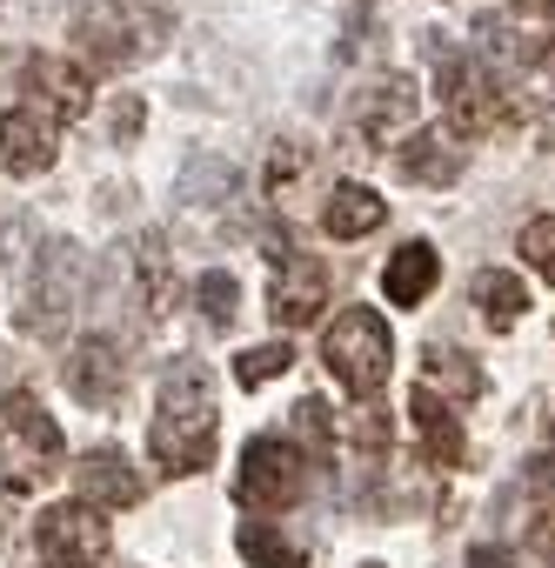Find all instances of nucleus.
I'll return each mask as SVG.
<instances>
[{"label":"nucleus","mask_w":555,"mask_h":568,"mask_svg":"<svg viewBox=\"0 0 555 568\" xmlns=\"http://www.w3.org/2000/svg\"><path fill=\"white\" fill-rule=\"evenodd\" d=\"M214 388H208V368L201 362H174L161 375V395H154V422H148V462L181 481V475H201L214 462Z\"/></svg>","instance_id":"obj_1"},{"label":"nucleus","mask_w":555,"mask_h":568,"mask_svg":"<svg viewBox=\"0 0 555 568\" xmlns=\"http://www.w3.org/2000/svg\"><path fill=\"white\" fill-rule=\"evenodd\" d=\"M435 81H442V101H448V134L462 141H488V134H508L515 128V94L502 74H488L482 61H462L448 48H435Z\"/></svg>","instance_id":"obj_2"},{"label":"nucleus","mask_w":555,"mask_h":568,"mask_svg":"<svg viewBox=\"0 0 555 568\" xmlns=\"http://www.w3.org/2000/svg\"><path fill=\"white\" fill-rule=\"evenodd\" d=\"M322 362L329 375L349 388V395H375L389 382V362H395V342H389V322L375 308H342L322 335Z\"/></svg>","instance_id":"obj_3"},{"label":"nucleus","mask_w":555,"mask_h":568,"mask_svg":"<svg viewBox=\"0 0 555 568\" xmlns=\"http://www.w3.org/2000/svg\"><path fill=\"white\" fill-rule=\"evenodd\" d=\"M161 34H168V14H148L141 0H108V8L74 21V41L94 68H128L148 48H161Z\"/></svg>","instance_id":"obj_4"},{"label":"nucleus","mask_w":555,"mask_h":568,"mask_svg":"<svg viewBox=\"0 0 555 568\" xmlns=\"http://www.w3.org/2000/svg\"><path fill=\"white\" fill-rule=\"evenodd\" d=\"M302 488H309V462H302L282 435H261V442H248V448H241L234 495H241L254 515H282V508H295V501H302Z\"/></svg>","instance_id":"obj_5"},{"label":"nucleus","mask_w":555,"mask_h":568,"mask_svg":"<svg viewBox=\"0 0 555 568\" xmlns=\"http://www.w3.org/2000/svg\"><path fill=\"white\" fill-rule=\"evenodd\" d=\"M34 548H41L48 568H94L108 555V521L88 501H54L34 521Z\"/></svg>","instance_id":"obj_6"},{"label":"nucleus","mask_w":555,"mask_h":568,"mask_svg":"<svg viewBox=\"0 0 555 568\" xmlns=\"http://www.w3.org/2000/svg\"><path fill=\"white\" fill-rule=\"evenodd\" d=\"M349 121H355V134L375 141V148L408 141V134H415V81H408V74H375V81H362L355 101H349Z\"/></svg>","instance_id":"obj_7"},{"label":"nucleus","mask_w":555,"mask_h":568,"mask_svg":"<svg viewBox=\"0 0 555 568\" xmlns=\"http://www.w3.org/2000/svg\"><path fill=\"white\" fill-rule=\"evenodd\" d=\"M329 308V267L315 254H274V288H268V315L282 328H309Z\"/></svg>","instance_id":"obj_8"},{"label":"nucleus","mask_w":555,"mask_h":568,"mask_svg":"<svg viewBox=\"0 0 555 568\" xmlns=\"http://www.w3.org/2000/svg\"><path fill=\"white\" fill-rule=\"evenodd\" d=\"M74 295H81V254H74V247H48V254H41V281H34V295H28L21 328H28V335H54V328L68 322Z\"/></svg>","instance_id":"obj_9"},{"label":"nucleus","mask_w":555,"mask_h":568,"mask_svg":"<svg viewBox=\"0 0 555 568\" xmlns=\"http://www.w3.org/2000/svg\"><path fill=\"white\" fill-rule=\"evenodd\" d=\"M68 388H74V402H88V408H114L121 388H128V355H121V342H108V335L81 342V348L68 355Z\"/></svg>","instance_id":"obj_10"},{"label":"nucleus","mask_w":555,"mask_h":568,"mask_svg":"<svg viewBox=\"0 0 555 568\" xmlns=\"http://www.w3.org/2000/svg\"><path fill=\"white\" fill-rule=\"evenodd\" d=\"M395 168H402V181H415V187H448V181H462L468 148H462L448 128H415V134L402 141Z\"/></svg>","instance_id":"obj_11"},{"label":"nucleus","mask_w":555,"mask_h":568,"mask_svg":"<svg viewBox=\"0 0 555 568\" xmlns=\"http://www.w3.org/2000/svg\"><path fill=\"white\" fill-rule=\"evenodd\" d=\"M0 168L34 181L54 168V121H41L34 108H14V114H0Z\"/></svg>","instance_id":"obj_12"},{"label":"nucleus","mask_w":555,"mask_h":568,"mask_svg":"<svg viewBox=\"0 0 555 568\" xmlns=\"http://www.w3.org/2000/svg\"><path fill=\"white\" fill-rule=\"evenodd\" d=\"M74 481H81V501H88V508H134V501H141V468H134L121 448L81 455Z\"/></svg>","instance_id":"obj_13"},{"label":"nucleus","mask_w":555,"mask_h":568,"mask_svg":"<svg viewBox=\"0 0 555 568\" xmlns=\"http://www.w3.org/2000/svg\"><path fill=\"white\" fill-rule=\"evenodd\" d=\"M435 281H442V254H435L428 241H402V247L389 254V267H382V295H389L395 308H422V302L435 295Z\"/></svg>","instance_id":"obj_14"},{"label":"nucleus","mask_w":555,"mask_h":568,"mask_svg":"<svg viewBox=\"0 0 555 568\" xmlns=\"http://www.w3.org/2000/svg\"><path fill=\"white\" fill-rule=\"evenodd\" d=\"M28 88H34V101L48 108V121H81L88 114V74L81 68H68V61H54V54H34L28 61Z\"/></svg>","instance_id":"obj_15"},{"label":"nucleus","mask_w":555,"mask_h":568,"mask_svg":"<svg viewBox=\"0 0 555 568\" xmlns=\"http://www.w3.org/2000/svg\"><path fill=\"white\" fill-rule=\"evenodd\" d=\"M408 415H415V435H422V455H428V468H455L462 462V422H455V408L442 402V395H428V388H415L408 395Z\"/></svg>","instance_id":"obj_16"},{"label":"nucleus","mask_w":555,"mask_h":568,"mask_svg":"<svg viewBox=\"0 0 555 568\" xmlns=\"http://www.w3.org/2000/svg\"><path fill=\"white\" fill-rule=\"evenodd\" d=\"M389 221V201L375 194V187H362V181H342L329 201H322V227L335 234V241H362V234H375Z\"/></svg>","instance_id":"obj_17"},{"label":"nucleus","mask_w":555,"mask_h":568,"mask_svg":"<svg viewBox=\"0 0 555 568\" xmlns=\"http://www.w3.org/2000/svg\"><path fill=\"white\" fill-rule=\"evenodd\" d=\"M468 295H475V308H482V322H488L495 335H508V328L528 315V288H522V274H508V267H482V274L468 281Z\"/></svg>","instance_id":"obj_18"},{"label":"nucleus","mask_w":555,"mask_h":568,"mask_svg":"<svg viewBox=\"0 0 555 568\" xmlns=\"http://www.w3.org/2000/svg\"><path fill=\"white\" fill-rule=\"evenodd\" d=\"M234 548H241L254 568H315L309 541H295L289 528H274V521H241V528H234Z\"/></svg>","instance_id":"obj_19"},{"label":"nucleus","mask_w":555,"mask_h":568,"mask_svg":"<svg viewBox=\"0 0 555 568\" xmlns=\"http://www.w3.org/2000/svg\"><path fill=\"white\" fill-rule=\"evenodd\" d=\"M422 375H428V395H442L448 408H455V402H475V395L488 388L482 368H475V355H462V348H428Z\"/></svg>","instance_id":"obj_20"},{"label":"nucleus","mask_w":555,"mask_h":568,"mask_svg":"<svg viewBox=\"0 0 555 568\" xmlns=\"http://www.w3.org/2000/svg\"><path fill=\"white\" fill-rule=\"evenodd\" d=\"M0 415H8V428H14V435L28 442V455H41V462H54V455H61V428L48 422V408H41V402H34L28 388H14V395H8V408H0Z\"/></svg>","instance_id":"obj_21"},{"label":"nucleus","mask_w":555,"mask_h":568,"mask_svg":"<svg viewBox=\"0 0 555 568\" xmlns=\"http://www.w3.org/2000/svg\"><path fill=\"white\" fill-rule=\"evenodd\" d=\"M295 368V348L289 342H268V348H241L234 355V382L241 388H268V382H282Z\"/></svg>","instance_id":"obj_22"},{"label":"nucleus","mask_w":555,"mask_h":568,"mask_svg":"<svg viewBox=\"0 0 555 568\" xmlns=\"http://www.w3.org/2000/svg\"><path fill=\"white\" fill-rule=\"evenodd\" d=\"M208 328H234V308H241V288H234V274H201V288H194Z\"/></svg>","instance_id":"obj_23"},{"label":"nucleus","mask_w":555,"mask_h":568,"mask_svg":"<svg viewBox=\"0 0 555 568\" xmlns=\"http://www.w3.org/2000/svg\"><path fill=\"white\" fill-rule=\"evenodd\" d=\"M522 261H528L542 281H555V214H535V221L522 227Z\"/></svg>","instance_id":"obj_24"},{"label":"nucleus","mask_w":555,"mask_h":568,"mask_svg":"<svg viewBox=\"0 0 555 568\" xmlns=\"http://www.w3.org/2000/svg\"><path fill=\"white\" fill-rule=\"evenodd\" d=\"M302 174H309V148H295V141H274V154H268V194H289Z\"/></svg>","instance_id":"obj_25"},{"label":"nucleus","mask_w":555,"mask_h":568,"mask_svg":"<svg viewBox=\"0 0 555 568\" xmlns=\"http://www.w3.org/2000/svg\"><path fill=\"white\" fill-rule=\"evenodd\" d=\"M522 488H528V501H535V508H555V448H542V455L528 462Z\"/></svg>","instance_id":"obj_26"},{"label":"nucleus","mask_w":555,"mask_h":568,"mask_svg":"<svg viewBox=\"0 0 555 568\" xmlns=\"http://www.w3.org/2000/svg\"><path fill=\"white\" fill-rule=\"evenodd\" d=\"M295 428H302V435H309V442L322 448V442L335 435V415H329V402H315V395H309V402L295 408Z\"/></svg>","instance_id":"obj_27"},{"label":"nucleus","mask_w":555,"mask_h":568,"mask_svg":"<svg viewBox=\"0 0 555 568\" xmlns=\"http://www.w3.org/2000/svg\"><path fill=\"white\" fill-rule=\"evenodd\" d=\"M141 121H148V108H141V101H134V94H121V101H114V121H108V128H114V141H121V148H128V141H134V134H141Z\"/></svg>","instance_id":"obj_28"},{"label":"nucleus","mask_w":555,"mask_h":568,"mask_svg":"<svg viewBox=\"0 0 555 568\" xmlns=\"http://www.w3.org/2000/svg\"><path fill=\"white\" fill-rule=\"evenodd\" d=\"M355 442L382 448V442H389V415H382V408H362V415H355Z\"/></svg>","instance_id":"obj_29"},{"label":"nucleus","mask_w":555,"mask_h":568,"mask_svg":"<svg viewBox=\"0 0 555 568\" xmlns=\"http://www.w3.org/2000/svg\"><path fill=\"white\" fill-rule=\"evenodd\" d=\"M468 568H515V555L502 541H482V548H468Z\"/></svg>","instance_id":"obj_30"},{"label":"nucleus","mask_w":555,"mask_h":568,"mask_svg":"<svg viewBox=\"0 0 555 568\" xmlns=\"http://www.w3.org/2000/svg\"><path fill=\"white\" fill-rule=\"evenodd\" d=\"M535 548H542V555H555V508L535 521Z\"/></svg>","instance_id":"obj_31"},{"label":"nucleus","mask_w":555,"mask_h":568,"mask_svg":"<svg viewBox=\"0 0 555 568\" xmlns=\"http://www.w3.org/2000/svg\"><path fill=\"white\" fill-rule=\"evenodd\" d=\"M508 8H522V14H542V21H555V0H508Z\"/></svg>","instance_id":"obj_32"},{"label":"nucleus","mask_w":555,"mask_h":568,"mask_svg":"<svg viewBox=\"0 0 555 568\" xmlns=\"http://www.w3.org/2000/svg\"><path fill=\"white\" fill-rule=\"evenodd\" d=\"M528 54H535V61H542V68H555V34H548V41H535V48H528Z\"/></svg>","instance_id":"obj_33"},{"label":"nucleus","mask_w":555,"mask_h":568,"mask_svg":"<svg viewBox=\"0 0 555 568\" xmlns=\"http://www.w3.org/2000/svg\"><path fill=\"white\" fill-rule=\"evenodd\" d=\"M542 148H548V154H555V108H548V114H542Z\"/></svg>","instance_id":"obj_34"}]
</instances>
